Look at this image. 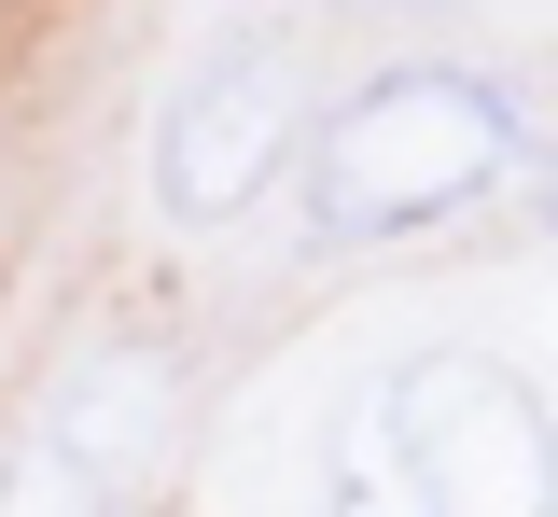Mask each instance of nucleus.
Listing matches in <instances>:
<instances>
[{
	"label": "nucleus",
	"mask_w": 558,
	"mask_h": 517,
	"mask_svg": "<svg viewBox=\"0 0 558 517\" xmlns=\"http://www.w3.org/2000/svg\"><path fill=\"white\" fill-rule=\"evenodd\" d=\"M391 490L418 517H558V434L502 364H433L391 392Z\"/></svg>",
	"instance_id": "f03ea898"
},
{
	"label": "nucleus",
	"mask_w": 558,
	"mask_h": 517,
	"mask_svg": "<svg viewBox=\"0 0 558 517\" xmlns=\"http://www.w3.org/2000/svg\"><path fill=\"white\" fill-rule=\"evenodd\" d=\"M517 154H531V127L488 71H377L307 141V211H322V238H405V224L475 211Z\"/></svg>",
	"instance_id": "f257e3e1"
},
{
	"label": "nucleus",
	"mask_w": 558,
	"mask_h": 517,
	"mask_svg": "<svg viewBox=\"0 0 558 517\" xmlns=\"http://www.w3.org/2000/svg\"><path fill=\"white\" fill-rule=\"evenodd\" d=\"M279 141H293V43H223L209 71L168 84V112H154V196L182 224H223L252 211L279 182Z\"/></svg>",
	"instance_id": "7ed1b4c3"
},
{
	"label": "nucleus",
	"mask_w": 558,
	"mask_h": 517,
	"mask_svg": "<svg viewBox=\"0 0 558 517\" xmlns=\"http://www.w3.org/2000/svg\"><path fill=\"white\" fill-rule=\"evenodd\" d=\"M0 517H112V476H98L70 434H28L14 461H0Z\"/></svg>",
	"instance_id": "20e7f679"
}]
</instances>
